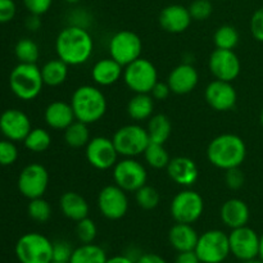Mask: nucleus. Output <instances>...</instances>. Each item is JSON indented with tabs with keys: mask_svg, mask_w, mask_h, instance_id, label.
<instances>
[{
	"mask_svg": "<svg viewBox=\"0 0 263 263\" xmlns=\"http://www.w3.org/2000/svg\"><path fill=\"white\" fill-rule=\"evenodd\" d=\"M94 41L87 28L67 26L55 39V51L59 59L68 66H81L92 55Z\"/></svg>",
	"mask_w": 263,
	"mask_h": 263,
	"instance_id": "1",
	"label": "nucleus"
},
{
	"mask_svg": "<svg viewBox=\"0 0 263 263\" xmlns=\"http://www.w3.org/2000/svg\"><path fill=\"white\" fill-rule=\"evenodd\" d=\"M247 157V146L243 139L235 134H222L211 140L207 148V158L212 166L228 171L240 167Z\"/></svg>",
	"mask_w": 263,
	"mask_h": 263,
	"instance_id": "2",
	"label": "nucleus"
},
{
	"mask_svg": "<svg viewBox=\"0 0 263 263\" xmlns=\"http://www.w3.org/2000/svg\"><path fill=\"white\" fill-rule=\"evenodd\" d=\"M72 109L76 121L91 125L104 117L107 112V98L102 90L91 85H82L73 91L71 98Z\"/></svg>",
	"mask_w": 263,
	"mask_h": 263,
	"instance_id": "3",
	"label": "nucleus"
},
{
	"mask_svg": "<svg viewBox=\"0 0 263 263\" xmlns=\"http://www.w3.org/2000/svg\"><path fill=\"white\" fill-rule=\"evenodd\" d=\"M41 69L36 63H18L9 74V87L21 100L30 102L37 98L43 90Z\"/></svg>",
	"mask_w": 263,
	"mask_h": 263,
	"instance_id": "4",
	"label": "nucleus"
},
{
	"mask_svg": "<svg viewBox=\"0 0 263 263\" xmlns=\"http://www.w3.org/2000/svg\"><path fill=\"white\" fill-rule=\"evenodd\" d=\"M15 256L21 263H50L53 243L43 234H25L15 244Z\"/></svg>",
	"mask_w": 263,
	"mask_h": 263,
	"instance_id": "5",
	"label": "nucleus"
},
{
	"mask_svg": "<svg viewBox=\"0 0 263 263\" xmlns=\"http://www.w3.org/2000/svg\"><path fill=\"white\" fill-rule=\"evenodd\" d=\"M122 79L126 86L135 94H151L158 82V71L151 61L139 58L125 67Z\"/></svg>",
	"mask_w": 263,
	"mask_h": 263,
	"instance_id": "6",
	"label": "nucleus"
},
{
	"mask_svg": "<svg viewBox=\"0 0 263 263\" xmlns=\"http://www.w3.org/2000/svg\"><path fill=\"white\" fill-rule=\"evenodd\" d=\"M112 140L118 154L123 158H135L144 154L151 143L148 131L140 125L122 126L116 131Z\"/></svg>",
	"mask_w": 263,
	"mask_h": 263,
	"instance_id": "7",
	"label": "nucleus"
},
{
	"mask_svg": "<svg viewBox=\"0 0 263 263\" xmlns=\"http://www.w3.org/2000/svg\"><path fill=\"white\" fill-rule=\"evenodd\" d=\"M195 253L200 263H222L229 257L230 241L222 230H208L199 235Z\"/></svg>",
	"mask_w": 263,
	"mask_h": 263,
	"instance_id": "8",
	"label": "nucleus"
},
{
	"mask_svg": "<svg viewBox=\"0 0 263 263\" xmlns=\"http://www.w3.org/2000/svg\"><path fill=\"white\" fill-rule=\"evenodd\" d=\"M204 211V200L199 193L194 190H182L177 193L170 205V212L172 218L180 223L197 222Z\"/></svg>",
	"mask_w": 263,
	"mask_h": 263,
	"instance_id": "9",
	"label": "nucleus"
},
{
	"mask_svg": "<svg viewBox=\"0 0 263 263\" xmlns=\"http://www.w3.org/2000/svg\"><path fill=\"white\" fill-rule=\"evenodd\" d=\"M110 58L115 59L121 66L126 67L136 59L141 58L143 51V41L138 33L128 30H122L116 32L109 40Z\"/></svg>",
	"mask_w": 263,
	"mask_h": 263,
	"instance_id": "10",
	"label": "nucleus"
},
{
	"mask_svg": "<svg viewBox=\"0 0 263 263\" xmlns=\"http://www.w3.org/2000/svg\"><path fill=\"white\" fill-rule=\"evenodd\" d=\"M113 180L125 192L135 193L146 184L148 174L140 162L134 158H123L113 167Z\"/></svg>",
	"mask_w": 263,
	"mask_h": 263,
	"instance_id": "11",
	"label": "nucleus"
},
{
	"mask_svg": "<svg viewBox=\"0 0 263 263\" xmlns=\"http://www.w3.org/2000/svg\"><path fill=\"white\" fill-rule=\"evenodd\" d=\"M85 156L90 166L94 167L95 170L107 171L115 167L120 154L112 139L105 136H95L90 139L87 145L85 146Z\"/></svg>",
	"mask_w": 263,
	"mask_h": 263,
	"instance_id": "12",
	"label": "nucleus"
},
{
	"mask_svg": "<svg viewBox=\"0 0 263 263\" xmlns=\"http://www.w3.org/2000/svg\"><path fill=\"white\" fill-rule=\"evenodd\" d=\"M18 190L27 199L41 198L49 186V172L43 164H27L18 176Z\"/></svg>",
	"mask_w": 263,
	"mask_h": 263,
	"instance_id": "13",
	"label": "nucleus"
},
{
	"mask_svg": "<svg viewBox=\"0 0 263 263\" xmlns=\"http://www.w3.org/2000/svg\"><path fill=\"white\" fill-rule=\"evenodd\" d=\"M98 208L107 220H121L128 211L127 192L116 184L107 185L98 195Z\"/></svg>",
	"mask_w": 263,
	"mask_h": 263,
	"instance_id": "14",
	"label": "nucleus"
},
{
	"mask_svg": "<svg viewBox=\"0 0 263 263\" xmlns=\"http://www.w3.org/2000/svg\"><path fill=\"white\" fill-rule=\"evenodd\" d=\"M230 252L239 261L257 258L259 254V235L248 226L233 229L229 234Z\"/></svg>",
	"mask_w": 263,
	"mask_h": 263,
	"instance_id": "15",
	"label": "nucleus"
},
{
	"mask_svg": "<svg viewBox=\"0 0 263 263\" xmlns=\"http://www.w3.org/2000/svg\"><path fill=\"white\" fill-rule=\"evenodd\" d=\"M208 68L216 80L233 82L240 74L241 63L234 50L216 48L210 55Z\"/></svg>",
	"mask_w": 263,
	"mask_h": 263,
	"instance_id": "16",
	"label": "nucleus"
},
{
	"mask_svg": "<svg viewBox=\"0 0 263 263\" xmlns=\"http://www.w3.org/2000/svg\"><path fill=\"white\" fill-rule=\"evenodd\" d=\"M32 130L31 121L25 112L15 108L4 110L0 115V133L12 141H23Z\"/></svg>",
	"mask_w": 263,
	"mask_h": 263,
	"instance_id": "17",
	"label": "nucleus"
},
{
	"mask_svg": "<svg viewBox=\"0 0 263 263\" xmlns=\"http://www.w3.org/2000/svg\"><path fill=\"white\" fill-rule=\"evenodd\" d=\"M204 98L212 109L217 112H228L235 107L238 94L231 82L213 80L205 87Z\"/></svg>",
	"mask_w": 263,
	"mask_h": 263,
	"instance_id": "18",
	"label": "nucleus"
},
{
	"mask_svg": "<svg viewBox=\"0 0 263 263\" xmlns=\"http://www.w3.org/2000/svg\"><path fill=\"white\" fill-rule=\"evenodd\" d=\"M199 82V73L190 63H181L175 67L168 74L167 84L174 94L186 95L192 92Z\"/></svg>",
	"mask_w": 263,
	"mask_h": 263,
	"instance_id": "19",
	"label": "nucleus"
},
{
	"mask_svg": "<svg viewBox=\"0 0 263 263\" xmlns=\"http://www.w3.org/2000/svg\"><path fill=\"white\" fill-rule=\"evenodd\" d=\"M192 21L189 8L180 4L167 5L161 10L158 17L159 26L170 33L184 32L192 25Z\"/></svg>",
	"mask_w": 263,
	"mask_h": 263,
	"instance_id": "20",
	"label": "nucleus"
},
{
	"mask_svg": "<svg viewBox=\"0 0 263 263\" xmlns=\"http://www.w3.org/2000/svg\"><path fill=\"white\" fill-rule=\"evenodd\" d=\"M166 170L172 181L185 187L194 185L199 177V170H198L197 163L189 157L181 156L171 158Z\"/></svg>",
	"mask_w": 263,
	"mask_h": 263,
	"instance_id": "21",
	"label": "nucleus"
},
{
	"mask_svg": "<svg viewBox=\"0 0 263 263\" xmlns=\"http://www.w3.org/2000/svg\"><path fill=\"white\" fill-rule=\"evenodd\" d=\"M220 217L221 221L233 230V229L247 226L251 217V211L244 200L239 198H231L221 205Z\"/></svg>",
	"mask_w": 263,
	"mask_h": 263,
	"instance_id": "22",
	"label": "nucleus"
},
{
	"mask_svg": "<svg viewBox=\"0 0 263 263\" xmlns=\"http://www.w3.org/2000/svg\"><path fill=\"white\" fill-rule=\"evenodd\" d=\"M44 120H45L46 125L53 130L64 131L71 123L76 121V117H74L73 109L69 103L57 100V102L50 103L45 108Z\"/></svg>",
	"mask_w": 263,
	"mask_h": 263,
	"instance_id": "23",
	"label": "nucleus"
},
{
	"mask_svg": "<svg viewBox=\"0 0 263 263\" xmlns=\"http://www.w3.org/2000/svg\"><path fill=\"white\" fill-rule=\"evenodd\" d=\"M123 76V66L113 58H104L98 61L91 68V79L99 86L115 85Z\"/></svg>",
	"mask_w": 263,
	"mask_h": 263,
	"instance_id": "24",
	"label": "nucleus"
},
{
	"mask_svg": "<svg viewBox=\"0 0 263 263\" xmlns=\"http://www.w3.org/2000/svg\"><path fill=\"white\" fill-rule=\"evenodd\" d=\"M198 239L199 235L190 223L176 222L168 231L170 244L177 252L194 251Z\"/></svg>",
	"mask_w": 263,
	"mask_h": 263,
	"instance_id": "25",
	"label": "nucleus"
},
{
	"mask_svg": "<svg viewBox=\"0 0 263 263\" xmlns=\"http://www.w3.org/2000/svg\"><path fill=\"white\" fill-rule=\"evenodd\" d=\"M59 207H61L62 213L74 222L89 217V203L81 194L76 192L63 193L59 199Z\"/></svg>",
	"mask_w": 263,
	"mask_h": 263,
	"instance_id": "26",
	"label": "nucleus"
},
{
	"mask_svg": "<svg viewBox=\"0 0 263 263\" xmlns=\"http://www.w3.org/2000/svg\"><path fill=\"white\" fill-rule=\"evenodd\" d=\"M68 64L64 63L62 59H51V61L46 62L43 67H41V76H43L44 85L46 86H61L64 84L68 77Z\"/></svg>",
	"mask_w": 263,
	"mask_h": 263,
	"instance_id": "27",
	"label": "nucleus"
},
{
	"mask_svg": "<svg viewBox=\"0 0 263 263\" xmlns=\"http://www.w3.org/2000/svg\"><path fill=\"white\" fill-rule=\"evenodd\" d=\"M153 110L154 99L151 94H135L127 103V115L135 121L149 120Z\"/></svg>",
	"mask_w": 263,
	"mask_h": 263,
	"instance_id": "28",
	"label": "nucleus"
},
{
	"mask_svg": "<svg viewBox=\"0 0 263 263\" xmlns=\"http://www.w3.org/2000/svg\"><path fill=\"white\" fill-rule=\"evenodd\" d=\"M146 131L151 143L164 144L171 136L172 123L166 115H154L149 118Z\"/></svg>",
	"mask_w": 263,
	"mask_h": 263,
	"instance_id": "29",
	"label": "nucleus"
},
{
	"mask_svg": "<svg viewBox=\"0 0 263 263\" xmlns=\"http://www.w3.org/2000/svg\"><path fill=\"white\" fill-rule=\"evenodd\" d=\"M108 257L102 247L94 243L82 244L73 249L69 263H107Z\"/></svg>",
	"mask_w": 263,
	"mask_h": 263,
	"instance_id": "30",
	"label": "nucleus"
},
{
	"mask_svg": "<svg viewBox=\"0 0 263 263\" xmlns=\"http://www.w3.org/2000/svg\"><path fill=\"white\" fill-rule=\"evenodd\" d=\"M90 131L87 123L81 121H74L64 130V141L68 146L74 149L86 146L90 141Z\"/></svg>",
	"mask_w": 263,
	"mask_h": 263,
	"instance_id": "31",
	"label": "nucleus"
},
{
	"mask_svg": "<svg viewBox=\"0 0 263 263\" xmlns=\"http://www.w3.org/2000/svg\"><path fill=\"white\" fill-rule=\"evenodd\" d=\"M23 144H25L26 149L32 153H43L50 148L51 136L45 128L36 127L28 133V135L23 140Z\"/></svg>",
	"mask_w": 263,
	"mask_h": 263,
	"instance_id": "32",
	"label": "nucleus"
},
{
	"mask_svg": "<svg viewBox=\"0 0 263 263\" xmlns=\"http://www.w3.org/2000/svg\"><path fill=\"white\" fill-rule=\"evenodd\" d=\"M240 40L238 30L231 25H223L216 30L213 35V43L217 49H228L234 50Z\"/></svg>",
	"mask_w": 263,
	"mask_h": 263,
	"instance_id": "33",
	"label": "nucleus"
},
{
	"mask_svg": "<svg viewBox=\"0 0 263 263\" xmlns=\"http://www.w3.org/2000/svg\"><path fill=\"white\" fill-rule=\"evenodd\" d=\"M144 158L152 168L156 170L166 168L167 164L171 161L168 152L164 148V144L157 143H149L145 152H144Z\"/></svg>",
	"mask_w": 263,
	"mask_h": 263,
	"instance_id": "34",
	"label": "nucleus"
},
{
	"mask_svg": "<svg viewBox=\"0 0 263 263\" xmlns=\"http://www.w3.org/2000/svg\"><path fill=\"white\" fill-rule=\"evenodd\" d=\"M14 54L20 63H36L40 57V49L31 39H21L15 44Z\"/></svg>",
	"mask_w": 263,
	"mask_h": 263,
	"instance_id": "35",
	"label": "nucleus"
},
{
	"mask_svg": "<svg viewBox=\"0 0 263 263\" xmlns=\"http://www.w3.org/2000/svg\"><path fill=\"white\" fill-rule=\"evenodd\" d=\"M135 199L139 207L145 211H152L158 207L159 202H161V195L156 187L145 184L140 189L136 190Z\"/></svg>",
	"mask_w": 263,
	"mask_h": 263,
	"instance_id": "36",
	"label": "nucleus"
},
{
	"mask_svg": "<svg viewBox=\"0 0 263 263\" xmlns=\"http://www.w3.org/2000/svg\"><path fill=\"white\" fill-rule=\"evenodd\" d=\"M27 213L33 221L39 223H44L51 217V207L43 197L31 199L28 203Z\"/></svg>",
	"mask_w": 263,
	"mask_h": 263,
	"instance_id": "37",
	"label": "nucleus"
},
{
	"mask_svg": "<svg viewBox=\"0 0 263 263\" xmlns=\"http://www.w3.org/2000/svg\"><path fill=\"white\" fill-rule=\"evenodd\" d=\"M98 235V228L91 218L86 217L79 221L76 225V236L82 244L94 243Z\"/></svg>",
	"mask_w": 263,
	"mask_h": 263,
	"instance_id": "38",
	"label": "nucleus"
},
{
	"mask_svg": "<svg viewBox=\"0 0 263 263\" xmlns=\"http://www.w3.org/2000/svg\"><path fill=\"white\" fill-rule=\"evenodd\" d=\"M18 159V148L12 140H0V166H12Z\"/></svg>",
	"mask_w": 263,
	"mask_h": 263,
	"instance_id": "39",
	"label": "nucleus"
},
{
	"mask_svg": "<svg viewBox=\"0 0 263 263\" xmlns=\"http://www.w3.org/2000/svg\"><path fill=\"white\" fill-rule=\"evenodd\" d=\"M189 12L194 21H205L212 15L213 5L210 0H194L190 4Z\"/></svg>",
	"mask_w": 263,
	"mask_h": 263,
	"instance_id": "40",
	"label": "nucleus"
},
{
	"mask_svg": "<svg viewBox=\"0 0 263 263\" xmlns=\"http://www.w3.org/2000/svg\"><path fill=\"white\" fill-rule=\"evenodd\" d=\"M225 172V182L229 189L239 190L244 186V184H246V175L241 171L240 167L230 168Z\"/></svg>",
	"mask_w": 263,
	"mask_h": 263,
	"instance_id": "41",
	"label": "nucleus"
},
{
	"mask_svg": "<svg viewBox=\"0 0 263 263\" xmlns=\"http://www.w3.org/2000/svg\"><path fill=\"white\" fill-rule=\"evenodd\" d=\"M72 253H73V248L67 241L61 240L53 243V261L69 262Z\"/></svg>",
	"mask_w": 263,
	"mask_h": 263,
	"instance_id": "42",
	"label": "nucleus"
},
{
	"mask_svg": "<svg viewBox=\"0 0 263 263\" xmlns=\"http://www.w3.org/2000/svg\"><path fill=\"white\" fill-rule=\"evenodd\" d=\"M53 0H23V5L30 14L43 15L50 9Z\"/></svg>",
	"mask_w": 263,
	"mask_h": 263,
	"instance_id": "43",
	"label": "nucleus"
},
{
	"mask_svg": "<svg viewBox=\"0 0 263 263\" xmlns=\"http://www.w3.org/2000/svg\"><path fill=\"white\" fill-rule=\"evenodd\" d=\"M252 36L259 43H263V7L258 8L251 18Z\"/></svg>",
	"mask_w": 263,
	"mask_h": 263,
	"instance_id": "44",
	"label": "nucleus"
},
{
	"mask_svg": "<svg viewBox=\"0 0 263 263\" xmlns=\"http://www.w3.org/2000/svg\"><path fill=\"white\" fill-rule=\"evenodd\" d=\"M17 5L14 0H0V23H8L14 18Z\"/></svg>",
	"mask_w": 263,
	"mask_h": 263,
	"instance_id": "45",
	"label": "nucleus"
},
{
	"mask_svg": "<svg viewBox=\"0 0 263 263\" xmlns=\"http://www.w3.org/2000/svg\"><path fill=\"white\" fill-rule=\"evenodd\" d=\"M90 22H91V17L89 13L84 9H76L71 13V18H69V25L79 26V27L87 28Z\"/></svg>",
	"mask_w": 263,
	"mask_h": 263,
	"instance_id": "46",
	"label": "nucleus"
},
{
	"mask_svg": "<svg viewBox=\"0 0 263 263\" xmlns=\"http://www.w3.org/2000/svg\"><path fill=\"white\" fill-rule=\"evenodd\" d=\"M171 92L172 91H171V89H170V86L167 82L158 81L156 85H154L153 89H152L151 95L153 97L154 100H164L170 97V94H171Z\"/></svg>",
	"mask_w": 263,
	"mask_h": 263,
	"instance_id": "47",
	"label": "nucleus"
},
{
	"mask_svg": "<svg viewBox=\"0 0 263 263\" xmlns=\"http://www.w3.org/2000/svg\"><path fill=\"white\" fill-rule=\"evenodd\" d=\"M175 263H200L198 258L195 251H187V252H179Z\"/></svg>",
	"mask_w": 263,
	"mask_h": 263,
	"instance_id": "48",
	"label": "nucleus"
},
{
	"mask_svg": "<svg viewBox=\"0 0 263 263\" xmlns=\"http://www.w3.org/2000/svg\"><path fill=\"white\" fill-rule=\"evenodd\" d=\"M41 15H36V14H30L27 18H26V27L27 30L32 31V32H36L39 28L41 27V20H40Z\"/></svg>",
	"mask_w": 263,
	"mask_h": 263,
	"instance_id": "49",
	"label": "nucleus"
},
{
	"mask_svg": "<svg viewBox=\"0 0 263 263\" xmlns=\"http://www.w3.org/2000/svg\"><path fill=\"white\" fill-rule=\"evenodd\" d=\"M136 263H167V261L164 258H162L161 256H158V254L145 253L139 257Z\"/></svg>",
	"mask_w": 263,
	"mask_h": 263,
	"instance_id": "50",
	"label": "nucleus"
},
{
	"mask_svg": "<svg viewBox=\"0 0 263 263\" xmlns=\"http://www.w3.org/2000/svg\"><path fill=\"white\" fill-rule=\"evenodd\" d=\"M107 263H136L135 261L126 256H115L112 258H108Z\"/></svg>",
	"mask_w": 263,
	"mask_h": 263,
	"instance_id": "51",
	"label": "nucleus"
},
{
	"mask_svg": "<svg viewBox=\"0 0 263 263\" xmlns=\"http://www.w3.org/2000/svg\"><path fill=\"white\" fill-rule=\"evenodd\" d=\"M259 258L263 261V234L259 236V254H258Z\"/></svg>",
	"mask_w": 263,
	"mask_h": 263,
	"instance_id": "52",
	"label": "nucleus"
},
{
	"mask_svg": "<svg viewBox=\"0 0 263 263\" xmlns=\"http://www.w3.org/2000/svg\"><path fill=\"white\" fill-rule=\"evenodd\" d=\"M243 263H263V261L259 257H257V258H253V259H248V261H243Z\"/></svg>",
	"mask_w": 263,
	"mask_h": 263,
	"instance_id": "53",
	"label": "nucleus"
},
{
	"mask_svg": "<svg viewBox=\"0 0 263 263\" xmlns=\"http://www.w3.org/2000/svg\"><path fill=\"white\" fill-rule=\"evenodd\" d=\"M66 3H68V4H77V3H80L81 0H64Z\"/></svg>",
	"mask_w": 263,
	"mask_h": 263,
	"instance_id": "54",
	"label": "nucleus"
},
{
	"mask_svg": "<svg viewBox=\"0 0 263 263\" xmlns=\"http://www.w3.org/2000/svg\"><path fill=\"white\" fill-rule=\"evenodd\" d=\"M259 122H261V125H262V127H263V108H262V110H261V115H259Z\"/></svg>",
	"mask_w": 263,
	"mask_h": 263,
	"instance_id": "55",
	"label": "nucleus"
},
{
	"mask_svg": "<svg viewBox=\"0 0 263 263\" xmlns=\"http://www.w3.org/2000/svg\"><path fill=\"white\" fill-rule=\"evenodd\" d=\"M50 263H69V262H58V261H51Z\"/></svg>",
	"mask_w": 263,
	"mask_h": 263,
	"instance_id": "56",
	"label": "nucleus"
}]
</instances>
